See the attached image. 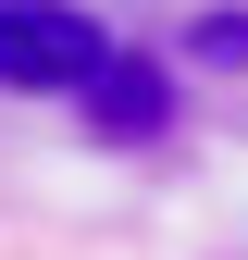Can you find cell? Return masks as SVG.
Instances as JSON below:
<instances>
[{
	"instance_id": "1",
	"label": "cell",
	"mask_w": 248,
	"mask_h": 260,
	"mask_svg": "<svg viewBox=\"0 0 248 260\" xmlns=\"http://www.w3.org/2000/svg\"><path fill=\"white\" fill-rule=\"evenodd\" d=\"M100 62H112V38L75 0H0V87L13 100H75Z\"/></svg>"
},
{
	"instance_id": "2",
	"label": "cell",
	"mask_w": 248,
	"mask_h": 260,
	"mask_svg": "<svg viewBox=\"0 0 248 260\" xmlns=\"http://www.w3.org/2000/svg\"><path fill=\"white\" fill-rule=\"evenodd\" d=\"M75 100H87L100 137H162V124H174V75H162V62H137V50H112Z\"/></svg>"
},
{
	"instance_id": "3",
	"label": "cell",
	"mask_w": 248,
	"mask_h": 260,
	"mask_svg": "<svg viewBox=\"0 0 248 260\" xmlns=\"http://www.w3.org/2000/svg\"><path fill=\"white\" fill-rule=\"evenodd\" d=\"M186 62H248V13H199L186 25Z\"/></svg>"
}]
</instances>
